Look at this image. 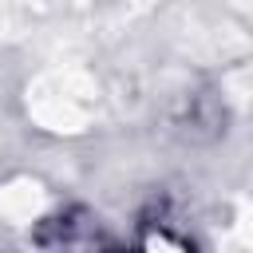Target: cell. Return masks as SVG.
<instances>
[{
    "label": "cell",
    "mask_w": 253,
    "mask_h": 253,
    "mask_svg": "<svg viewBox=\"0 0 253 253\" xmlns=\"http://www.w3.org/2000/svg\"><path fill=\"white\" fill-rule=\"evenodd\" d=\"M126 253H146V249H126Z\"/></svg>",
    "instance_id": "obj_1"
}]
</instances>
